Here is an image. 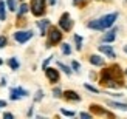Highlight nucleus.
I'll return each mask as SVG.
<instances>
[{"instance_id": "obj_7", "label": "nucleus", "mask_w": 127, "mask_h": 119, "mask_svg": "<svg viewBox=\"0 0 127 119\" xmlns=\"http://www.w3.org/2000/svg\"><path fill=\"white\" fill-rule=\"evenodd\" d=\"M59 26H61L64 31H70V29H71V26H73V22H71V19H70V14H68V12H64V14L61 16Z\"/></svg>"}, {"instance_id": "obj_29", "label": "nucleus", "mask_w": 127, "mask_h": 119, "mask_svg": "<svg viewBox=\"0 0 127 119\" xmlns=\"http://www.w3.org/2000/svg\"><path fill=\"white\" fill-rule=\"evenodd\" d=\"M51 59H53V56H50V57H47V59H45V62L42 64V68H43V70H45V68L48 67V64L51 62Z\"/></svg>"}, {"instance_id": "obj_20", "label": "nucleus", "mask_w": 127, "mask_h": 119, "mask_svg": "<svg viewBox=\"0 0 127 119\" xmlns=\"http://www.w3.org/2000/svg\"><path fill=\"white\" fill-rule=\"evenodd\" d=\"M61 48H62V53L65 54V56H70V54H71V48H70L68 43H62Z\"/></svg>"}, {"instance_id": "obj_26", "label": "nucleus", "mask_w": 127, "mask_h": 119, "mask_svg": "<svg viewBox=\"0 0 127 119\" xmlns=\"http://www.w3.org/2000/svg\"><path fill=\"white\" fill-rule=\"evenodd\" d=\"M6 43H8V40H6L5 36H0V48H5Z\"/></svg>"}, {"instance_id": "obj_14", "label": "nucleus", "mask_w": 127, "mask_h": 119, "mask_svg": "<svg viewBox=\"0 0 127 119\" xmlns=\"http://www.w3.org/2000/svg\"><path fill=\"white\" fill-rule=\"evenodd\" d=\"M107 105H110L112 108H116V110H124L127 111V104H121V102H113V101H109Z\"/></svg>"}, {"instance_id": "obj_25", "label": "nucleus", "mask_w": 127, "mask_h": 119, "mask_svg": "<svg viewBox=\"0 0 127 119\" xmlns=\"http://www.w3.org/2000/svg\"><path fill=\"white\" fill-rule=\"evenodd\" d=\"M71 68H73V71H79V70H81V65H79V62L73 60V62H71Z\"/></svg>"}, {"instance_id": "obj_34", "label": "nucleus", "mask_w": 127, "mask_h": 119, "mask_svg": "<svg viewBox=\"0 0 127 119\" xmlns=\"http://www.w3.org/2000/svg\"><path fill=\"white\" fill-rule=\"evenodd\" d=\"M56 3V0H50V5H54Z\"/></svg>"}, {"instance_id": "obj_1", "label": "nucleus", "mask_w": 127, "mask_h": 119, "mask_svg": "<svg viewBox=\"0 0 127 119\" xmlns=\"http://www.w3.org/2000/svg\"><path fill=\"white\" fill-rule=\"evenodd\" d=\"M101 84L110 88H118L123 87V77H121V71L118 67H112V68H105L101 74Z\"/></svg>"}, {"instance_id": "obj_17", "label": "nucleus", "mask_w": 127, "mask_h": 119, "mask_svg": "<svg viewBox=\"0 0 127 119\" xmlns=\"http://www.w3.org/2000/svg\"><path fill=\"white\" fill-rule=\"evenodd\" d=\"M28 9H30V8H28V5H27V3H22L20 6H19V11H17V16H19V17H20V16H23V14H25V12H27Z\"/></svg>"}, {"instance_id": "obj_27", "label": "nucleus", "mask_w": 127, "mask_h": 119, "mask_svg": "<svg viewBox=\"0 0 127 119\" xmlns=\"http://www.w3.org/2000/svg\"><path fill=\"white\" fill-rule=\"evenodd\" d=\"M84 87H85V88H87L88 91H92V93H99V90H98V88H95V87H92V85H88V84H85Z\"/></svg>"}, {"instance_id": "obj_33", "label": "nucleus", "mask_w": 127, "mask_h": 119, "mask_svg": "<svg viewBox=\"0 0 127 119\" xmlns=\"http://www.w3.org/2000/svg\"><path fill=\"white\" fill-rule=\"evenodd\" d=\"M0 85H2V87H5V85H6V79H5V77L2 79V82H0Z\"/></svg>"}, {"instance_id": "obj_19", "label": "nucleus", "mask_w": 127, "mask_h": 119, "mask_svg": "<svg viewBox=\"0 0 127 119\" xmlns=\"http://www.w3.org/2000/svg\"><path fill=\"white\" fill-rule=\"evenodd\" d=\"M17 0H8V2H6V6H8V9L9 11H16L17 9Z\"/></svg>"}, {"instance_id": "obj_31", "label": "nucleus", "mask_w": 127, "mask_h": 119, "mask_svg": "<svg viewBox=\"0 0 127 119\" xmlns=\"http://www.w3.org/2000/svg\"><path fill=\"white\" fill-rule=\"evenodd\" d=\"M3 118H5V119H12L14 116H12L11 113H5V115H3Z\"/></svg>"}, {"instance_id": "obj_9", "label": "nucleus", "mask_w": 127, "mask_h": 119, "mask_svg": "<svg viewBox=\"0 0 127 119\" xmlns=\"http://www.w3.org/2000/svg\"><path fill=\"white\" fill-rule=\"evenodd\" d=\"M116 28H113V29H110V31H107V33L102 36V42H107V43H110V42H113L115 40V37H116Z\"/></svg>"}, {"instance_id": "obj_11", "label": "nucleus", "mask_w": 127, "mask_h": 119, "mask_svg": "<svg viewBox=\"0 0 127 119\" xmlns=\"http://www.w3.org/2000/svg\"><path fill=\"white\" fill-rule=\"evenodd\" d=\"M64 96H65V99H68V101H74V102L81 101V96H79L76 91H71V90L65 91V93H64Z\"/></svg>"}, {"instance_id": "obj_36", "label": "nucleus", "mask_w": 127, "mask_h": 119, "mask_svg": "<svg viewBox=\"0 0 127 119\" xmlns=\"http://www.w3.org/2000/svg\"><path fill=\"white\" fill-rule=\"evenodd\" d=\"M2 64H3V60H2V59H0V65H2Z\"/></svg>"}, {"instance_id": "obj_10", "label": "nucleus", "mask_w": 127, "mask_h": 119, "mask_svg": "<svg viewBox=\"0 0 127 119\" xmlns=\"http://www.w3.org/2000/svg\"><path fill=\"white\" fill-rule=\"evenodd\" d=\"M99 51L104 53L105 56H109L110 59L115 57V51H113V48H112L110 45H99Z\"/></svg>"}, {"instance_id": "obj_24", "label": "nucleus", "mask_w": 127, "mask_h": 119, "mask_svg": "<svg viewBox=\"0 0 127 119\" xmlns=\"http://www.w3.org/2000/svg\"><path fill=\"white\" fill-rule=\"evenodd\" d=\"M42 97H43V91H42V90H37V93H36V97H34V101H36V102H39Z\"/></svg>"}, {"instance_id": "obj_6", "label": "nucleus", "mask_w": 127, "mask_h": 119, "mask_svg": "<svg viewBox=\"0 0 127 119\" xmlns=\"http://www.w3.org/2000/svg\"><path fill=\"white\" fill-rule=\"evenodd\" d=\"M31 37H33V31H16V33H14V39L19 43L28 42Z\"/></svg>"}, {"instance_id": "obj_8", "label": "nucleus", "mask_w": 127, "mask_h": 119, "mask_svg": "<svg viewBox=\"0 0 127 119\" xmlns=\"http://www.w3.org/2000/svg\"><path fill=\"white\" fill-rule=\"evenodd\" d=\"M45 74H47V77H48V80L50 82H58L59 80V73H58V70H54V68H45Z\"/></svg>"}, {"instance_id": "obj_38", "label": "nucleus", "mask_w": 127, "mask_h": 119, "mask_svg": "<svg viewBox=\"0 0 127 119\" xmlns=\"http://www.w3.org/2000/svg\"><path fill=\"white\" fill-rule=\"evenodd\" d=\"M126 74H127V70H126Z\"/></svg>"}, {"instance_id": "obj_4", "label": "nucleus", "mask_w": 127, "mask_h": 119, "mask_svg": "<svg viewBox=\"0 0 127 119\" xmlns=\"http://www.w3.org/2000/svg\"><path fill=\"white\" fill-rule=\"evenodd\" d=\"M31 12L34 16H42L45 12V0H31Z\"/></svg>"}, {"instance_id": "obj_16", "label": "nucleus", "mask_w": 127, "mask_h": 119, "mask_svg": "<svg viewBox=\"0 0 127 119\" xmlns=\"http://www.w3.org/2000/svg\"><path fill=\"white\" fill-rule=\"evenodd\" d=\"M6 5L3 0H0V20H6Z\"/></svg>"}, {"instance_id": "obj_12", "label": "nucleus", "mask_w": 127, "mask_h": 119, "mask_svg": "<svg viewBox=\"0 0 127 119\" xmlns=\"http://www.w3.org/2000/svg\"><path fill=\"white\" fill-rule=\"evenodd\" d=\"M90 64L92 65H96V67H102L104 65V59L101 57V56L93 54V56H90Z\"/></svg>"}, {"instance_id": "obj_15", "label": "nucleus", "mask_w": 127, "mask_h": 119, "mask_svg": "<svg viewBox=\"0 0 127 119\" xmlns=\"http://www.w3.org/2000/svg\"><path fill=\"white\" fill-rule=\"evenodd\" d=\"M8 65H9V68L11 70H19V67H20V64H19V60L16 59V57H11V59H8Z\"/></svg>"}, {"instance_id": "obj_30", "label": "nucleus", "mask_w": 127, "mask_h": 119, "mask_svg": "<svg viewBox=\"0 0 127 119\" xmlns=\"http://www.w3.org/2000/svg\"><path fill=\"white\" fill-rule=\"evenodd\" d=\"M81 118H85V119H90L92 115H88V113H81Z\"/></svg>"}, {"instance_id": "obj_28", "label": "nucleus", "mask_w": 127, "mask_h": 119, "mask_svg": "<svg viewBox=\"0 0 127 119\" xmlns=\"http://www.w3.org/2000/svg\"><path fill=\"white\" fill-rule=\"evenodd\" d=\"M53 96H54V97H61V96H62L61 88H54V90H53Z\"/></svg>"}, {"instance_id": "obj_13", "label": "nucleus", "mask_w": 127, "mask_h": 119, "mask_svg": "<svg viewBox=\"0 0 127 119\" xmlns=\"http://www.w3.org/2000/svg\"><path fill=\"white\" fill-rule=\"evenodd\" d=\"M37 26L40 28V34H42V36H45V34H47V28L50 26V20H47V19H43V20L37 22Z\"/></svg>"}, {"instance_id": "obj_18", "label": "nucleus", "mask_w": 127, "mask_h": 119, "mask_svg": "<svg viewBox=\"0 0 127 119\" xmlns=\"http://www.w3.org/2000/svg\"><path fill=\"white\" fill-rule=\"evenodd\" d=\"M90 108H92L93 113H96V115H107V111L102 110V108H99V105H92Z\"/></svg>"}, {"instance_id": "obj_3", "label": "nucleus", "mask_w": 127, "mask_h": 119, "mask_svg": "<svg viewBox=\"0 0 127 119\" xmlns=\"http://www.w3.org/2000/svg\"><path fill=\"white\" fill-rule=\"evenodd\" d=\"M47 34H48L47 47H53V45H56V43H59L62 40V33H61V29L56 28V26H51Z\"/></svg>"}, {"instance_id": "obj_35", "label": "nucleus", "mask_w": 127, "mask_h": 119, "mask_svg": "<svg viewBox=\"0 0 127 119\" xmlns=\"http://www.w3.org/2000/svg\"><path fill=\"white\" fill-rule=\"evenodd\" d=\"M124 51H126V53H127V45H126V47H124Z\"/></svg>"}, {"instance_id": "obj_37", "label": "nucleus", "mask_w": 127, "mask_h": 119, "mask_svg": "<svg viewBox=\"0 0 127 119\" xmlns=\"http://www.w3.org/2000/svg\"><path fill=\"white\" fill-rule=\"evenodd\" d=\"M78 2H79V0H74V3H78Z\"/></svg>"}, {"instance_id": "obj_21", "label": "nucleus", "mask_w": 127, "mask_h": 119, "mask_svg": "<svg viewBox=\"0 0 127 119\" xmlns=\"http://www.w3.org/2000/svg\"><path fill=\"white\" fill-rule=\"evenodd\" d=\"M58 67L61 68V70L65 73V74H71V70H70V67H67V65H64L62 62H58Z\"/></svg>"}, {"instance_id": "obj_2", "label": "nucleus", "mask_w": 127, "mask_h": 119, "mask_svg": "<svg viewBox=\"0 0 127 119\" xmlns=\"http://www.w3.org/2000/svg\"><path fill=\"white\" fill-rule=\"evenodd\" d=\"M118 19V12H112V14H107L104 17L98 19V20H93V22H88V28L92 29H98V31H104L107 28H110L115 20Z\"/></svg>"}, {"instance_id": "obj_22", "label": "nucleus", "mask_w": 127, "mask_h": 119, "mask_svg": "<svg viewBox=\"0 0 127 119\" xmlns=\"http://www.w3.org/2000/svg\"><path fill=\"white\" fill-rule=\"evenodd\" d=\"M74 42H76V49H82V37L76 34L74 36Z\"/></svg>"}, {"instance_id": "obj_32", "label": "nucleus", "mask_w": 127, "mask_h": 119, "mask_svg": "<svg viewBox=\"0 0 127 119\" xmlns=\"http://www.w3.org/2000/svg\"><path fill=\"white\" fill-rule=\"evenodd\" d=\"M6 107V101H0V108H3Z\"/></svg>"}, {"instance_id": "obj_5", "label": "nucleus", "mask_w": 127, "mask_h": 119, "mask_svg": "<svg viewBox=\"0 0 127 119\" xmlns=\"http://www.w3.org/2000/svg\"><path fill=\"white\" fill-rule=\"evenodd\" d=\"M27 96H30V93L27 90H23L22 87L11 88V91H9V99H11V101H19L20 97H27Z\"/></svg>"}, {"instance_id": "obj_23", "label": "nucleus", "mask_w": 127, "mask_h": 119, "mask_svg": "<svg viewBox=\"0 0 127 119\" xmlns=\"http://www.w3.org/2000/svg\"><path fill=\"white\" fill-rule=\"evenodd\" d=\"M61 113H62L64 116H70V118L74 116V111H71V110H65V108H62V110H61Z\"/></svg>"}]
</instances>
